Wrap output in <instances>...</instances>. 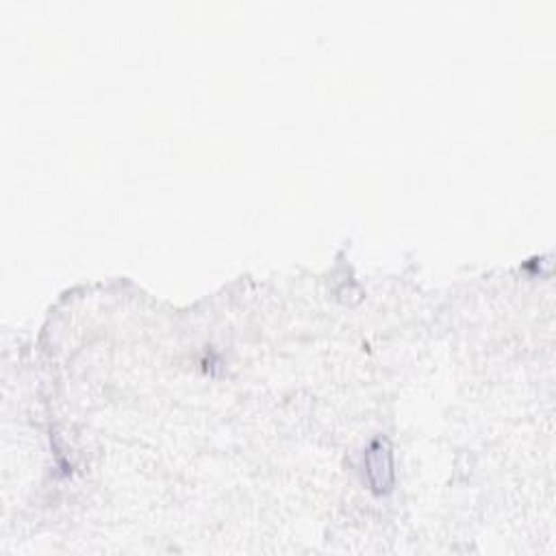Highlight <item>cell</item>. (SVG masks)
<instances>
[{"mask_svg":"<svg viewBox=\"0 0 556 556\" xmlns=\"http://www.w3.org/2000/svg\"><path fill=\"white\" fill-rule=\"evenodd\" d=\"M368 476L376 491H389L394 472H391V454L387 443L376 442L368 454Z\"/></svg>","mask_w":556,"mask_h":556,"instance_id":"obj_1","label":"cell"}]
</instances>
